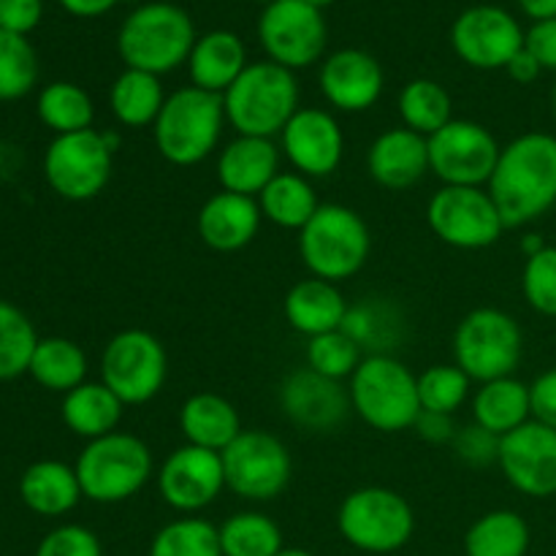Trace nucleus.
Masks as SVG:
<instances>
[{"instance_id": "obj_1", "label": "nucleus", "mask_w": 556, "mask_h": 556, "mask_svg": "<svg viewBox=\"0 0 556 556\" xmlns=\"http://www.w3.org/2000/svg\"><path fill=\"white\" fill-rule=\"evenodd\" d=\"M505 228H525L556 206V136L543 130L516 136L500 152L489 179Z\"/></svg>"}, {"instance_id": "obj_2", "label": "nucleus", "mask_w": 556, "mask_h": 556, "mask_svg": "<svg viewBox=\"0 0 556 556\" xmlns=\"http://www.w3.org/2000/svg\"><path fill=\"white\" fill-rule=\"evenodd\" d=\"M226 125L223 96L188 85L166 96L152 125V139L163 161L188 168L204 163L217 150Z\"/></svg>"}, {"instance_id": "obj_3", "label": "nucleus", "mask_w": 556, "mask_h": 556, "mask_svg": "<svg viewBox=\"0 0 556 556\" xmlns=\"http://www.w3.org/2000/svg\"><path fill=\"white\" fill-rule=\"evenodd\" d=\"M226 123L237 136L275 139L299 112V81L293 71L261 60L250 63L237 81L223 92Z\"/></svg>"}, {"instance_id": "obj_4", "label": "nucleus", "mask_w": 556, "mask_h": 556, "mask_svg": "<svg viewBox=\"0 0 556 556\" xmlns=\"http://www.w3.org/2000/svg\"><path fill=\"white\" fill-rule=\"evenodd\" d=\"M195 25L174 3H144L130 11L117 33V52L125 68L163 76L188 63L195 43Z\"/></svg>"}, {"instance_id": "obj_5", "label": "nucleus", "mask_w": 556, "mask_h": 556, "mask_svg": "<svg viewBox=\"0 0 556 556\" xmlns=\"http://www.w3.org/2000/svg\"><path fill=\"white\" fill-rule=\"evenodd\" d=\"M351 410L375 432H405L413 429L421 402H418V375L391 353L364 356L353 378L348 380Z\"/></svg>"}, {"instance_id": "obj_6", "label": "nucleus", "mask_w": 556, "mask_h": 556, "mask_svg": "<svg viewBox=\"0 0 556 556\" xmlns=\"http://www.w3.org/2000/svg\"><path fill=\"white\" fill-rule=\"evenodd\" d=\"M372 233L367 220L345 204H320L299 231V255L309 277L340 286L367 266Z\"/></svg>"}, {"instance_id": "obj_7", "label": "nucleus", "mask_w": 556, "mask_h": 556, "mask_svg": "<svg viewBox=\"0 0 556 556\" xmlns=\"http://www.w3.org/2000/svg\"><path fill=\"white\" fill-rule=\"evenodd\" d=\"M85 500L119 505L134 500L155 476L150 445L130 432H112L90 440L74 465Z\"/></svg>"}, {"instance_id": "obj_8", "label": "nucleus", "mask_w": 556, "mask_h": 556, "mask_svg": "<svg viewBox=\"0 0 556 556\" xmlns=\"http://www.w3.org/2000/svg\"><path fill=\"white\" fill-rule=\"evenodd\" d=\"M454 364L472 383L510 378L525 356V334L519 320L497 307H478L459 320L451 340Z\"/></svg>"}, {"instance_id": "obj_9", "label": "nucleus", "mask_w": 556, "mask_h": 556, "mask_svg": "<svg viewBox=\"0 0 556 556\" xmlns=\"http://www.w3.org/2000/svg\"><path fill=\"white\" fill-rule=\"evenodd\" d=\"M337 530L358 552L394 554L410 543L416 514L394 489L364 486L342 500L337 510Z\"/></svg>"}, {"instance_id": "obj_10", "label": "nucleus", "mask_w": 556, "mask_h": 556, "mask_svg": "<svg viewBox=\"0 0 556 556\" xmlns=\"http://www.w3.org/2000/svg\"><path fill=\"white\" fill-rule=\"evenodd\" d=\"M117 136L101 130L54 136L43 152V179L65 201H90L106 190Z\"/></svg>"}, {"instance_id": "obj_11", "label": "nucleus", "mask_w": 556, "mask_h": 556, "mask_svg": "<svg viewBox=\"0 0 556 556\" xmlns=\"http://www.w3.org/2000/svg\"><path fill=\"white\" fill-rule=\"evenodd\" d=\"M166 378L168 353L150 331H117L103 348L101 383H106L125 407L147 405L155 400L166 386Z\"/></svg>"}, {"instance_id": "obj_12", "label": "nucleus", "mask_w": 556, "mask_h": 556, "mask_svg": "<svg viewBox=\"0 0 556 556\" xmlns=\"http://www.w3.org/2000/svg\"><path fill=\"white\" fill-rule=\"evenodd\" d=\"M220 456L226 489L248 503H271L291 483V451L280 438L264 429H242V434Z\"/></svg>"}, {"instance_id": "obj_13", "label": "nucleus", "mask_w": 556, "mask_h": 556, "mask_svg": "<svg viewBox=\"0 0 556 556\" xmlns=\"http://www.w3.org/2000/svg\"><path fill=\"white\" fill-rule=\"evenodd\" d=\"M427 223L434 237L456 250H486L500 242L505 220L486 188L443 185L427 204Z\"/></svg>"}, {"instance_id": "obj_14", "label": "nucleus", "mask_w": 556, "mask_h": 556, "mask_svg": "<svg viewBox=\"0 0 556 556\" xmlns=\"http://www.w3.org/2000/svg\"><path fill=\"white\" fill-rule=\"evenodd\" d=\"M429 172L443 185L486 188L497 168L503 144L486 125L454 117L429 136Z\"/></svg>"}, {"instance_id": "obj_15", "label": "nucleus", "mask_w": 556, "mask_h": 556, "mask_svg": "<svg viewBox=\"0 0 556 556\" xmlns=\"http://www.w3.org/2000/svg\"><path fill=\"white\" fill-rule=\"evenodd\" d=\"M258 38L266 60L288 71H299L324 58L329 30L324 11L307 0H275L261 11Z\"/></svg>"}, {"instance_id": "obj_16", "label": "nucleus", "mask_w": 556, "mask_h": 556, "mask_svg": "<svg viewBox=\"0 0 556 556\" xmlns=\"http://www.w3.org/2000/svg\"><path fill=\"white\" fill-rule=\"evenodd\" d=\"M451 47L470 68L497 71L525 49V30L519 20L500 5H472L456 16Z\"/></svg>"}, {"instance_id": "obj_17", "label": "nucleus", "mask_w": 556, "mask_h": 556, "mask_svg": "<svg viewBox=\"0 0 556 556\" xmlns=\"http://www.w3.org/2000/svg\"><path fill=\"white\" fill-rule=\"evenodd\" d=\"M155 483L157 494L168 508L185 516L201 514L226 489L223 456L188 443L179 445L174 454L163 459L161 470L155 472Z\"/></svg>"}, {"instance_id": "obj_18", "label": "nucleus", "mask_w": 556, "mask_h": 556, "mask_svg": "<svg viewBox=\"0 0 556 556\" xmlns=\"http://www.w3.org/2000/svg\"><path fill=\"white\" fill-rule=\"evenodd\" d=\"M500 470L519 494L532 500L556 497V429L527 421L500 438Z\"/></svg>"}, {"instance_id": "obj_19", "label": "nucleus", "mask_w": 556, "mask_h": 556, "mask_svg": "<svg viewBox=\"0 0 556 556\" xmlns=\"http://www.w3.org/2000/svg\"><path fill=\"white\" fill-rule=\"evenodd\" d=\"M280 150L307 179H324L340 168L345 157V134L340 119L318 106H302L280 134Z\"/></svg>"}, {"instance_id": "obj_20", "label": "nucleus", "mask_w": 556, "mask_h": 556, "mask_svg": "<svg viewBox=\"0 0 556 556\" xmlns=\"http://www.w3.org/2000/svg\"><path fill=\"white\" fill-rule=\"evenodd\" d=\"M280 407L293 427L313 434L334 432L351 413V396L340 380L324 378L309 367L288 372L280 383Z\"/></svg>"}, {"instance_id": "obj_21", "label": "nucleus", "mask_w": 556, "mask_h": 556, "mask_svg": "<svg viewBox=\"0 0 556 556\" xmlns=\"http://www.w3.org/2000/svg\"><path fill=\"white\" fill-rule=\"evenodd\" d=\"M318 85L337 112L362 114L380 101L386 76L378 60L364 49H340L324 60Z\"/></svg>"}, {"instance_id": "obj_22", "label": "nucleus", "mask_w": 556, "mask_h": 556, "mask_svg": "<svg viewBox=\"0 0 556 556\" xmlns=\"http://www.w3.org/2000/svg\"><path fill=\"white\" fill-rule=\"evenodd\" d=\"M367 172L386 190H407L429 174L427 136L405 128H389L369 144Z\"/></svg>"}, {"instance_id": "obj_23", "label": "nucleus", "mask_w": 556, "mask_h": 556, "mask_svg": "<svg viewBox=\"0 0 556 556\" xmlns=\"http://www.w3.org/2000/svg\"><path fill=\"white\" fill-rule=\"evenodd\" d=\"M261 223H264V215H261L258 199L228 193V190L210 195L195 217L201 242L215 253L244 250L258 237Z\"/></svg>"}, {"instance_id": "obj_24", "label": "nucleus", "mask_w": 556, "mask_h": 556, "mask_svg": "<svg viewBox=\"0 0 556 556\" xmlns=\"http://www.w3.org/2000/svg\"><path fill=\"white\" fill-rule=\"evenodd\" d=\"M277 174H280V147L275 144V139L237 136L217 155V182L228 193L258 199Z\"/></svg>"}, {"instance_id": "obj_25", "label": "nucleus", "mask_w": 556, "mask_h": 556, "mask_svg": "<svg viewBox=\"0 0 556 556\" xmlns=\"http://www.w3.org/2000/svg\"><path fill=\"white\" fill-rule=\"evenodd\" d=\"M348 307L351 304L342 296L337 282L307 277V280H299L296 286H291V291L286 293L282 315L293 331L313 340V337L342 329Z\"/></svg>"}, {"instance_id": "obj_26", "label": "nucleus", "mask_w": 556, "mask_h": 556, "mask_svg": "<svg viewBox=\"0 0 556 556\" xmlns=\"http://www.w3.org/2000/svg\"><path fill=\"white\" fill-rule=\"evenodd\" d=\"M179 432L188 445L223 454L242 434V418L226 396L199 391L179 407Z\"/></svg>"}, {"instance_id": "obj_27", "label": "nucleus", "mask_w": 556, "mask_h": 556, "mask_svg": "<svg viewBox=\"0 0 556 556\" xmlns=\"http://www.w3.org/2000/svg\"><path fill=\"white\" fill-rule=\"evenodd\" d=\"M248 65V49L237 33L212 30L195 38L188 58V74L193 87L223 96Z\"/></svg>"}, {"instance_id": "obj_28", "label": "nucleus", "mask_w": 556, "mask_h": 556, "mask_svg": "<svg viewBox=\"0 0 556 556\" xmlns=\"http://www.w3.org/2000/svg\"><path fill=\"white\" fill-rule=\"evenodd\" d=\"M20 497L33 514L58 519V516L71 514L85 494H81V483L74 467L58 459H41L33 462L22 472Z\"/></svg>"}, {"instance_id": "obj_29", "label": "nucleus", "mask_w": 556, "mask_h": 556, "mask_svg": "<svg viewBox=\"0 0 556 556\" xmlns=\"http://www.w3.org/2000/svg\"><path fill=\"white\" fill-rule=\"evenodd\" d=\"M125 405L119 402V396L109 389L106 383H85L79 389L68 391L63 396V407H60V416L63 424L81 440H98L106 438V434L117 432L119 421H123Z\"/></svg>"}, {"instance_id": "obj_30", "label": "nucleus", "mask_w": 556, "mask_h": 556, "mask_svg": "<svg viewBox=\"0 0 556 556\" xmlns=\"http://www.w3.org/2000/svg\"><path fill=\"white\" fill-rule=\"evenodd\" d=\"M472 421L497 438L525 427L527 421H532L530 386L514 375L481 383L472 396Z\"/></svg>"}, {"instance_id": "obj_31", "label": "nucleus", "mask_w": 556, "mask_h": 556, "mask_svg": "<svg viewBox=\"0 0 556 556\" xmlns=\"http://www.w3.org/2000/svg\"><path fill=\"white\" fill-rule=\"evenodd\" d=\"M163 103H166V92H163L161 76L147 74V71L125 68L109 90L114 119L130 130L152 128Z\"/></svg>"}, {"instance_id": "obj_32", "label": "nucleus", "mask_w": 556, "mask_h": 556, "mask_svg": "<svg viewBox=\"0 0 556 556\" xmlns=\"http://www.w3.org/2000/svg\"><path fill=\"white\" fill-rule=\"evenodd\" d=\"M258 206L264 220H269L271 226L302 231L318 212L320 201L307 177L299 172H280L258 195Z\"/></svg>"}, {"instance_id": "obj_33", "label": "nucleus", "mask_w": 556, "mask_h": 556, "mask_svg": "<svg viewBox=\"0 0 556 556\" xmlns=\"http://www.w3.org/2000/svg\"><path fill=\"white\" fill-rule=\"evenodd\" d=\"M27 375L41 389L65 396L68 391L79 389L87 380V356L74 340H65V337H41L36 345V353L30 358Z\"/></svg>"}, {"instance_id": "obj_34", "label": "nucleus", "mask_w": 556, "mask_h": 556, "mask_svg": "<svg viewBox=\"0 0 556 556\" xmlns=\"http://www.w3.org/2000/svg\"><path fill=\"white\" fill-rule=\"evenodd\" d=\"M530 543L532 532L525 516L500 508L472 521L465 535V556H527Z\"/></svg>"}, {"instance_id": "obj_35", "label": "nucleus", "mask_w": 556, "mask_h": 556, "mask_svg": "<svg viewBox=\"0 0 556 556\" xmlns=\"http://www.w3.org/2000/svg\"><path fill=\"white\" fill-rule=\"evenodd\" d=\"M396 112L405 128L421 136H434L454 119V98L440 81L413 79L407 81L396 98Z\"/></svg>"}, {"instance_id": "obj_36", "label": "nucleus", "mask_w": 556, "mask_h": 556, "mask_svg": "<svg viewBox=\"0 0 556 556\" xmlns=\"http://www.w3.org/2000/svg\"><path fill=\"white\" fill-rule=\"evenodd\" d=\"M36 112L54 136L90 130L96 123V103L90 92L74 81H52L43 87L36 101Z\"/></svg>"}, {"instance_id": "obj_37", "label": "nucleus", "mask_w": 556, "mask_h": 556, "mask_svg": "<svg viewBox=\"0 0 556 556\" xmlns=\"http://www.w3.org/2000/svg\"><path fill=\"white\" fill-rule=\"evenodd\" d=\"M223 556H275L282 548V530L261 510L233 514L217 527Z\"/></svg>"}, {"instance_id": "obj_38", "label": "nucleus", "mask_w": 556, "mask_h": 556, "mask_svg": "<svg viewBox=\"0 0 556 556\" xmlns=\"http://www.w3.org/2000/svg\"><path fill=\"white\" fill-rule=\"evenodd\" d=\"M396 329H400V313L391 304L378 302V299H364L362 304L348 307L342 331L356 342L362 351L389 353V348L396 342Z\"/></svg>"}, {"instance_id": "obj_39", "label": "nucleus", "mask_w": 556, "mask_h": 556, "mask_svg": "<svg viewBox=\"0 0 556 556\" xmlns=\"http://www.w3.org/2000/svg\"><path fill=\"white\" fill-rule=\"evenodd\" d=\"M41 337L16 304L0 299V380H14L30 369Z\"/></svg>"}, {"instance_id": "obj_40", "label": "nucleus", "mask_w": 556, "mask_h": 556, "mask_svg": "<svg viewBox=\"0 0 556 556\" xmlns=\"http://www.w3.org/2000/svg\"><path fill=\"white\" fill-rule=\"evenodd\" d=\"M147 556H223L220 535L212 521L185 516L155 532Z\"/></svg>"}, {"instance_id": "obj_41", "label": "nucleus", "mask_w": 556, "mask_h": 556, "mask_svg": "<svg viewBox=\"0 0 556 556\" xmlns=\"http://www.w3.org/2000/svg\"><path fill=\"white\" fill-rule=\"evenodd\" d=\"M38 58L25 36L0 30V101H20L36 87Z\"/></svg>"}, {"instance_id": "obj_42", "label": "nucleus", "mask_w": 556, "mask_h": 556, "mask_svg": "<svg viewBox=\"0 0 556 556\" xmlns=\"http://www.w3.org/2000/svg\"><path fill=\"white\" fill-rule=\"evenodd\" d=\"M472 380L456 364H434L418 375V402L421 410L454 416L470 400Z\"/></svg>"}, {"instance_id": "obj_43", "label": "nucleus", "mask_w": 556, "mask_h": 556, "mask_svg": "<svg viewBox=\"0 0 556 556\" xmlns=\"http://www.w3.org/2000/svg\"><path fill=\"white\" fill-rule=\"evenodd\" d=\"M362 362L364 351L342 329L313 337L307 342V367L324 378L340 380V383L351 380Z\"/></svg>"}, {"instance_id": "obj_44", "label": "nucleus", "mask_w": 556, "mask_h": 556, "mask_svg": "<svg viewBox=\"0 0 556 556\" xmlns=\"http://www.w3.org/2000/svg\"><path fill=\"white\" fill-rule=\"evenodd\" d=\"M521 293L525 302L538 315L556 318V248L546 244L541 253L530 255L521 271Z\"/></svg>"}, {"instance_id": "obj_45", "label": "nucleus", "mask_w": 556, "mask_h": 556, "mask_svg": "<svg viewBox=\"0 0 556 556\" xmlns=\"http://www.w3.org/2000/svg\"><path fill=\"white\" fill-rule=\"evenodd\" d=\"M36 556H103V546L87 527L63 525L41 538Z\"/></svg>"}, {"instance_id": "obj_46", "label": "nucleus", "mask_w": 556, "mask_h": 556, "mask_svg": "<svg viewBox=\"0 0 556 556\" xmlns=\"http://www.w3.org/2000/svg\"><path fill=\"white\" fill-rule=\"evenodd\" d=\"M451 445H454L456 459L470 467H492L500 459V438L489 429L478 427L476 421L470 427L456 429V438Z\"/></svg>"}, {"instance_id": "obj_47", "label": "nucleus", "mask_w": 556, "mask_h": 556, "mask_svg": "<svg viewBox=\"0 0 556 556\" xmlns=\"http://www.w3.org/2000/svg\"><path fill=\"white\" fill-rule=\"evenodd\" d=\"M41 0H0V30L27 36L41 22Z\"/></svg>"}, {"instance_id": "obj_48", "label": "nucleus", "mask_w": 556, "mask_h": 556, "mask_svg": "<svg viewBox=\"0 0 556 556\" xmlns=\"http://www.w3.org/2000/svg\"><path fill=\"white\" fill-rule=\"evenodd\" d=\"M525 49L541 63L543 71H556V16L532 22L525 33Z\"/></svg>"}, {"instance_id": "obj_49", "label": "nucleus", "mask_w": 556, "mask_h": 556, "mask_svg": "<svg viewBox=\"0 0 556 556\" xmlns=\"http://www.w3.org/2000/svg\"><path fill=\"white\" fill-rule=\"evenodd\" d=\"M532 418L556 429V367L538 375L530 386Z\"/></svg>"}, {"instance_id": "obj_50", "label": "nucleus", "mask_w": 556, "mask_h": 556, "mask_svg": "<svg viewBox=\"0 0 556 556\" xmlns=\"http://www.w3.org/2000/svg\"><path fill=\"white\" fill-rule=\"evenodd\" d=\"M416 434L421 440L432 445H445L454 443L456 438V424L454 416H445V413H432V410H421L418 413L416 424H413Z\"/></svg>"}, {"instance_id": "obj_51", "label": "nucleus", "mask_w": 556, "mask_h": 556, "mask_svg": "<svg viewBox=\"0 0 556 556\" xmlns=\"http://www.w3.org/2000/svg\"><path fill=\"white\" fill-rule=\"evenodd\" d=\"M505 71H508L510 79L519 81V85H532V81H538V76L543 74L541 63H538V60L532 58V52H527V49L516 52L514 60L505 65Z\"/></svg>"}, {"instance_id": "obj_52", "label": "nucleus", "mask_w": 556, "mask_h": 556, "mask_svg": "<svg viewBox=\"0 0 556 556\" xmlns=\"http://www.w3.org/2000/svg\"><path fill=\"white\" fill-rule=\"evenodd\" d=\"M117 3L119 0H60V5H63L68 14L85 16V20L106 14V11H112Z\"/></svg>"}, {"instance_id": "obj_53", "label": "nucleus", "mask_w": 556, "mask_h": 556, "mask_svg": "<svg viewBox=\"0 0 556 556\" xmlns=\"http://www.w3.org/2000/svg\"><path fill=\"white\" fill-rule=\"evenodd\" d=\"M519 5L521 11H525L527 16H532L535 22L556 16V0H519Z\"/></svg>"}, {"instance_id": "obj_54", "label": "nucleus", "mask_w": 556, "mask_h": 556, "mask_svg": "<svg viewBox=\"0 0 556 556\" xmlns=\"http://www.w3.org/2000/svg\"><path fill=\"white\" fill-rule=\"evenodd\" d=\"M543 248H546V242H543L541 233H527V237H521V253H525V258L541 253Z\"/></svg>"}, {"instance_id": "obj_55", "label": "nucleus", "mask_w": 556, "mask_h": 556, "mask_svg": "<svg viewBox=\"0 0 556 556\" xmlns=\"http://www.w3.org/2000/svg\"><path fill=\"white\" fill-rule=\"evenodd\" d=\"M275 556H313V554L304 552V548H282V552L275 554Z\"/></svg>"}, {"instance_id": "obj_56", "label": "nucleus", "mask_w": 556, "mask_h": 556, "mask_svg": "<svg viewBox=\"0 0 556 556\" xmlns=\"http://www.w3.org/2000/svg\"><path fill=\"white\" fill-rule=\"evenodd\" d=\"M307 3H309V5H315V9L324 11L326 5H331V3H334V0H307Z\"/></svg>"}, {"instance_id": "obj_57", "label": "nucleus", "mask_w": 556, "mask_h": 556, "mask_svg": "<svg viewBox=\"0 0 556 556\" xmlns=\"http://www.w3.org/2000/svg\"><path fill=\"white\" fill-rule=\"evenodd\" d=\"M552 106H554V114H556V81H554V92H552Z\"/></svg>"}, {"instance_id": "obj_58", "label": "nucleus", "mask_w": 556, "mask_h": 556, "mask_svg": "<svg viewBox=\"0 0 556 556\" xmlns=\"http://www.w3.org/2000/svg\"><path fill=\"white\" fill-rule=\"evenodd\" d=\"M255 3H264V5H269V3H275V0H255Z\"/></svg>"}]
</instances>
